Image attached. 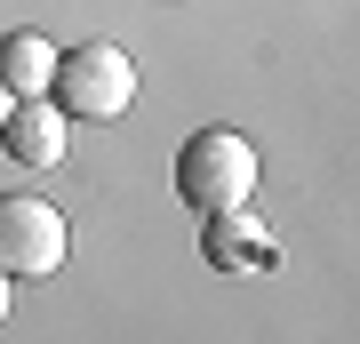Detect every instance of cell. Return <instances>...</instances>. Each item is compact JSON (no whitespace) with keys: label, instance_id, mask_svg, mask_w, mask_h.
<instances>
[{"label":"cell","instance_id":"cell-3","mask_svg":"<svg viewBox=\"0 0 360 344\" xmlns=\"http://www.w3.org/2000/svg\"><path fill=\"white\" fill-rule=\"evenodd\" d=\"M72 256V224L40 192H0V272L8 281H49Z\"/></svg>","mask_w":360,"mask_h":344},{"label":"cell","instance_id":"cell-7","mask_svg":"<svg viewBox=\"0 0 360 344\" xmlns=\"http://www.w3.org/2000/svg\"><path fill=\"white\" fill-rule=\"evenodd\" d=\"M8 296H16V281H8V272H0V320H8Z\"/></svg>","mask_w":360,"mask_h":344},{"label":"cell","instance_id":"cell-8","mask_svg":"<svg viewBox=\"0 0 360 344\" xmlns=\"http://www.w3.org/2000/svg\"><path fill=\"white\" fill-rule=\"evenodd\" d=\"M8 104H16V96H8V89H0V120H8Z\"/></svg>","mask_w":360,"mask_h":344},{"label":"cell","instance_id":"cell-6","mask_svg":"<svg viewBox=\"0 0 360 344\" xmlns=\"http://www.w3.org/2000/svg\"><path fill=\"white\" fill-rule=\"evenodd\" d=\"M56 80V49L40 32H0V89L8 96H49Z\"/></svg>","mask_w":360,"mask_h":344},{"label":"cell","instance_id":"cell-1","mask_svg":"<svg viewBox=\"0 0 360 344\" xmlns=\"http://www.w3.org/2000/svg\"><path fill=\"white\" fill-rule=\"evenodd\" d=\"M257 192V144L240 128H193L176 153V200L193 217H217V208H248Z\"/></svg>","mask_w":360,"mask_h":344},{"label":"cell","instance_id":"cell-4","mask_svg":"<svg viewBox=\"0 0 360 344\" xmlns=\"http://www.w3.org/2000/svg\"><path fill=\"white\" fill-rule=\"evenodd\" d=\"M0 144H8L16 168H56L72 153V120L56 113V96H16L8 120H0Z\"/></svg>","mask_w":360,"mask_h":344},{"label":"cell","instance_id":"cell-2","mask_svg":"<svg viewBox=\"0 0 360 344\" xmlns=\"http://www.w3.org/2000/svg\"><path fill=\"white\" fill-rule=\"evenodd\" d=\"M56 113L65 120H120L136 104V56L112 49V40H80V49H56V80H49Z\"/></svg>","mask_w":360,"mask_h":344},{"label":"cell","instance_id":"cell-5","mask_svg":"<svg viewBox=\"0 0 360 344\" xmlns=\"http://www.w3.org/2000/svg\"><path fill=\"white\" fill-rule=\"evenodd\" d=\"M200 256L224 265V272H264L272 241H264V224L248 217V208H217V217H200Z\"/></svg>","mask_w":360,"mask_h":344}]
</instances>
